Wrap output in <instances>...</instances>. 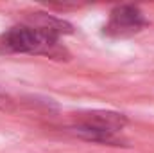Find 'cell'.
Masks as SVG:
<instances>
[{"label": "cell", "mask_w": 154, "mask_h": 153, "mask_svg": "<svg viewBox=\"0 0 154 153\" xmlns=\"http://www.w3.org/2000/svg\"><path fill=\"white\" fill-rule=\"evenodd\" d=\"M70 33L72 25L68 22L45 13H36L25 24L13 25L0 34V52L61 58L66 50L59 45V38Z\"/></svg>", "instance_id": "cell-1"}, {"label": "cell", "mask_w": 154, "mask_h": 153, "mask_svg": "<svg viewBox=\"0 0 154 153\" xmlns=\"http://www.w3.org/2000/svg\"><path fill=\"white\" fill-rule=\"evenodd\" d=\"M0 110H4V112H13L14 110V99L9 94H5L2 88H0Z\"/></svg>", "instance_id": "cell-4"}, {"label": "cell", "mask_w": 154, "mask_h": 153, "mask_svg": "<svg viewBox=\"0 0 154 153\" xmlns=\"http://www.w3.org/2000/svg\"><path fill=\"white\" fill-rule=\"evenodd\" d=\"M125 124L127 119L124 114L109 110H91L77 114L75 122L70 126V132L88 142L124 146L125 141L120 133L125 128Z\"/></svg>", "instance_id": "cell-2"}, {"label": "cell", "mask_w": 154, "mask_h": 153, "mask_svg": "<svg viewBox=\"0 0 154 153\" xmlns=\"http://www.w3.org/2000/svg\"><path fill=\"white\" fill-rule=\"evenodd\" d=\"M149 25V20L142 13V9L134 4H122L111 9L109 20L104 25V34L111 38H125L140 33Z\"/></svg>", "instance_id": "cell-3"}]
</instances>
